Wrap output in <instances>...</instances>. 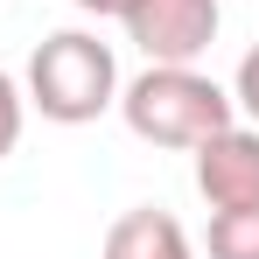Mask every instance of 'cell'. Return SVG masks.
<instances>
[{"label":"cell","mask_w":259,"mask_h":259,"mask_svg":"<svg viewBox=\"0 0 259 259\" xmlns=\"http://www.w3.org/2000/svg\"><path fill=\"white\" fill-rule=\"evenodd\" d=\"M231 105L259 126V49H245V63H238V77H231Z\"/></svg>","instance_id":"obj_8"},{"label":"cell","mask_w":259,"mask_h":259,"mask_svg":"<svg viewBox=\"0 0 259 259\" xmlns=\"http://www.w3.org/2000/svg\"><path fill=\"white\" fill-rule=\"evenodd\" d=\"M119 112L147 147H196L238 119L231 91L217 77H203L196 63H147L133 84H119Z\"/></svg>","instance_id":"obj_1"},{"label":"cell","mask_w":259,"mask_h":259,"mask_svg":"<svg viewBox=\"0 0 259 259\" xmlns=\"http://www.w3.org/2000/svg\"><path fill=\"white\" fill-rule=\"evenodd\" d=\"M21 119H28V98H21V84L0 70V161L14 154V140H21Z\"/></svg>","instance_id":"obj_7"},{"label":"cell","mask_w":259,"mask_h":259,"mask_svg":"<svg viewBox=\"0 0 259 259\" xmlns=\"http://www.w3.org/2000/svg\"><path fill=\"white\" fill-rule=\"evenodd\" d=\"M98 259H196V245H189V231H182L168 210L140 203V210H119V217H112Z\"/></svg>","instance_id":"obj_5"},{"label":"cell","mask_w":259,"mask_h":259,"mask_svg":"<svg viewBox=\"0 0 259 259\" xmlns=\"http://www.w3.org/2000/svg\"><path fill=\"white\" fill-rule=\"evenodd\" d=\"M210 259H259V210H210Z\"/></svg>","instance_id":"obj_6"},{"label":"cell","mask_w":259,"mask_h":259,"mask_svg":"<svg viewBox=\"0 0 259 259\" xmlns=\"http://www.w3.org/2000/svg\"><path fill=\"white\" fill-rule=\"evenodd\" d=\"M21 98L42 119H56V126H84V119H98V112L119 105V56H112V42H98L91 28H56L28 56Z\"/></svg>","instance_id":"obj_2"},{"label":"cell","mask_w":259,"mask_h":259,"mask_svg":"<svg viewBox=\"0 0 259 259\" xmlns=\"http://www.w3.org/2000/svg\"><path fill=\"white\" fill-rule=\"evenodd\" d=\"M119 21H126V42L147 63H196L217 42L224 7L217 0H126Z\"/></svg>","instance_id":"obj_3"},{"label":"cell","mask_w":259,"mask_h":259,"mask_svg":"<svg viewBox=\"0 0 259 259\" xmlns=\"http://www.w3.org/2000/svg\"><path fill=\"white\" fill-rule=\"evenodd\" d=\"M189 154H196V189L210 210H259V126L231 119Z\"/></svg>","instance_id":"obj_4"},{"label":"cell","mask_w":259,"mask_h":259,"mask_svg":"<svg viewBox=\"0 0 259 259\" xmlns=\"http://www.w3.org/2000/svg\"><path fill=\"white\" fill-rule=\"evenodd\" d=\"M70 7H84V14H119L126 0H70Z\"/></svg>","instance_id":"obj_9"}]
</instances>
